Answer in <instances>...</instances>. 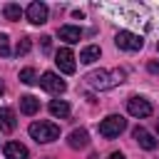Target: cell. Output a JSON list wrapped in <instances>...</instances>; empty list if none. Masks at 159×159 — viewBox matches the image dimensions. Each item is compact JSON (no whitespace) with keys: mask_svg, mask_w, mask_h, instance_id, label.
I'll use <instances>...</instances> for the list:
<instances>
[{"mask_svg":"<svg viewBox=\"0 0 159 159\" xmlns=\"http://www.w3.org/2000/svg\"><path fill=\"white\" fill-rule=\"evenodd\" d=\"M124 129H127V119H124L122 114H109V117H104V119L99 122V134L107 137V139L119 137Z\"/></svg>","mask_w":159,"mask_h":159,"instance_id":"3","label":"cell"},{"mask_svg":"<svg viewBox=\"0 0 159 159\" xmlns=\"http://www.w3.org/2000/svg\"><path fill=\"white\" fill-rule=\"evenodd\" d=\"M55 65H57L60 72H65V75H72V72L77 70V65H75V55H72L70 47H62V50L55 52Z\"/></svg>","mask_w":159,"mask_h":159,"instance_id":"6","label":"cell"},{"mask_svg":"<svg viewBox=\"0 0 159 159\" xmlns=\"http://www.w3.org/2000/svg\"><path fill=\"white\" fill-rule=\"evenodd\" d=\"M2 92H5V82L0 80V94H2Z\"/></svg>","mask_w":159,"mask_h":159,"instance_id":"24","label":"cell"},{"mask_svg":"<svg viewBox=\"0 0 159 159\" xmlns=\"http://www.w3.org/2000/svg\"><path fill=\"white\" fill-rule=\"evenodd\" d=\"M30 137H32L35 142L47 144V142H55V139L60 137V127H57L55 122H32V124H30Z\"/></svg>","mask_w":159,"mask_h":159,"instance_id":"2","label":"cell"},{"mask_svg":"<svg viewBox=\"0 0 159 159\" xmlns=\"http://www.w3.org/2000/svg\"><path fill=\"white\" fill-rule=\"evenodd\" d=\"M15 127H17V122H15V112L7 109V107H0V132H2V134H10Z\"/></svg>","mask_w":159,"mask_h":159,"instance_id":"12","label":"cell"},{"mask_svg":"<svg viewBox=\"0 0 159 159\" xmlns=\"http://www.w3.org/2000/svg\"><path fill=\"white\" fill-rule=\"evenodd\" d=\"M147 70H149L152 75H159V62H154V60H152V62L147 65Z\"/></svg>","mask_w":159,"mask_h":159,"instance_id":"22","label":"cell"},{"mask_svg":"<svg viewBox=\"0 0 159 159\" xmlns=\"http://www.w3.org/2000/svg\"><path fill=\"white\" fill-rule=\"evenodd\" d=\"M84 80L94 89H112V87H117V84H122L127 80V72L122 67H114V70H92Z\"/></svg>","mask_w":159,"mask_h":159,"instance_id":"1","label":"cell"},{"mask_svg":"<svg viewBox=\"0 0 159 159\" xmlns=\"http://www.w3.org/2000/svg\"><path fill=\"white\" fill-rule=\"evenodd\" d=\"M2 154H5V159H27V157H30L27 147L20 144V142H7V144L2 147Z\"/></svg>","mask_w":159,"mask_h":159,"instance_id":"10","label":"cell"},{"mask_svg":"<svg viewBox=\"0 0 159 159\" xmlns=\"http://www.w3.org/2000/svg\"><path fill=\"white\" fill-rule=\"evenodd\" d=\"M67 144H70L72 149H84V147L89 144V134H87L84 129H75V132H70Z\"/></svg>","mask_w":159,"mask_h":159,"instance_id":"13","label":"cell"},{"mask_svg":"<svg viewBox=\"0 0 159 159\" xmlns=\"http://www.w3.org/2000/svg\"><path fill=\"white\" fill-rule=\"evenodd\" d=\"M107 159H124V154H119V152H112Z\"/></svg>","mask_w":159,"mask_h":159,"instance_id":"23","label":"cell"},{"mask_svg":"<svg viewBox=\"0 0 159 159\" xmlns=\"http://www.w3.org/2000/svg\"><path fill=\"white\" fill-rule=\"evenodd\" d=\"M30 47H32L30 37H22V40L17 42V50H15V55H17V57H20V55H27V52H30Z\"/></svg>","mask_w":159,"mask_h":159,"instance_id":"19","label":"cell"},{"mask_svg":"<svg viewBox=\"0 0 159 159\" xmlns=\"http://www.w3.org/2000/svg\"><path fill=\"white\" fill-rule=\"evenodd\" d=\"M37 82H40L42 89H47V92H52V94H62V92L67 89L65 80H60V75H55V72H45Z\"/></svg>","mask_w":159,"mask_h":159,"instance_id":"7","label":"cell"},{"mask_svg":"<svg viewBox=\"0 0 159 159\" xmlns=\"http://www.w3.org/2000/svg\"><path fill=\"white\" fill-rule=\"evenodd\" d=\"M50 114L65 119V117H70V104H67L65 99H52V102H50Z\"/></svg>","mask_w":159,"mask_h":159,"instance_id":"16","label":"cell"},{"mask_svg":"<svg viewBox=\"0 0 159 159\" xmlns=\"http://www.w3.org/2000/svg\"><path fill=\"white\" fill-rule=\"evenodd\" d=\"M127 112L132 117H137V119H144V117H152L154 107H152V102L147 97H129L127 99Z\"/></svg>","mask_w":159,"mask_h":159,"instance_id":"5","label":"cell"},{"mask_svg":"<svg viewBox=\"0 0 159 159\" xmlns=\"http://www.w3.org/2000/svg\"><path fill=\"white\" fill-rule=\"evenodd\" d=\"M57 35H60V40H65L67 45H75V42L82 40V30L75 27V25H62V27L57 30Z\"/></svg>","mask_w":159,"mask_h":159,"instance_id":"11","label":"cell"},{"mask_svg":"<svg viewBox=\"0 0 159 159\" xmlns=\"http://www.w3.org/2000/svg\"><path fill=\"white\" fill-rule=\"evenodd\" d=\"M157 134H159V119H157Z\"/></svg>","mask_w":159,"mask_h":159,"instance_id":"25","label":"cell"},{"mask_svg":"<svg viewBox=\"0 0 159 159\" xmlns=\"http://www.w3.org/2000/svg\"><path fill=\"white\" fill-rule=\"evenodd\" d=\"M114 45H117L119 50H129V52H137V50H142V47H144V40H142L139 35L129 32V30H119V32L114 35Z\"/></svg>","mask_w":159,"mask_h":159,"instance_id":"4","label":"cell"},{"mask_svg":"<svg viewBox=\"0 0 159 159\" xmlns=\"http://www.w3.org/2000/svg\"><path fill=\"white\" fill-rule=\"evenodd\" d=\"M47 5L45 2H40V0H35V2H30L27 5V10H25V15H27V20L32 22V25H45L47 22Z\"/></svg>","mask_w":159,"mask_h":159,"instance_id":"8","label":"cell"},{"mask_svg":"<svg viewBox=\"0 0 159 159\" xmlns=\"http://www.w3.org/2000/svg\"><path fill=\"white\" fill-rule=\"evenodd\" d=\"M2 15H5L7 20H12V22H15V20H20V17H22V7H20L17 2H7V5L2 7Z\"/></svg>","mask_w":159,"mask_h":159,"instance_id":"17","label":"cell"},{"mask_svg":"<svg viewBox=\"0 0 159 159\" xmlns=\"http://www.w3.org/2000/svg\"><path fill=\"white\" fill-rule=\"evenodd\" d=\"M37 109H40V99H37V97H32V94H25V97H20V112H22V114L32 117Z\"/></svg>","mask_w":159,"mask_h":159,"instance_id":"14","label":"cell"},{"mask_svg":"<svg viewBox=\"0 0 159 159\" xmlns=\"http://www.w3.org/2000/svg\"><path fill=\"white\" fill-rule=\"evenodd\" d=\"M7 55H10V37L0 32V57H7Z\"/></svg>","mask_w":159,"mask_h":159,"instance_id":"20","label":"cell"},{"mask_svg":"<svg viewBox=\"0 0 159 159\" xmlns=\"http://www.w3.org/2000/svg\"><path fill=\"white\" fill-rule=\"evenodd\" d=\"M20 82H22V84H35V82H37V75H35V70H32V67H25V70H20Z\"/></svg>","mask_w":159,"mask_h":159,"instance_id":"18","label":"cell"},{"mask_svg":"<svg viewBox=\"0 0 159 159\" xmlns=\"http://www.w3.org/2000/svg\"><path fill=\"white\" fill-rule=\"evenodd\" d=\"M132 137L139 142V147H142V149H147V152L157 149V139H154V137H152L144 127H134V129H132Z\"/></svg>","mask_w":159,"mask_h":159,"instance_id":"9","label":"cell"},{"mask_svg":"<svg viewBox=\"0 0 159 159\" xmlns=\"http://www.w3.org/2000/svg\"><path fill=\"white\" fill-rule=\"evenodd\" d=\"M40 47H42V52L47 55V52H50V47H52V37H50V35H45V37H40Z\"/></svg>","mask_w":159,"mask_h":159,"instance_id":"21","label":"cell"},{"mask_svg":"<svg viewBox=\"0 0 159 159\" xmlns=\"http://www.w3.org/2000/svg\"><path fill=\"white\" fill-rule=\"evenodd\" d=\"M99 55H102L99 45H87V47L80 52V62H82V65H92V62L99 60Z\"/></svg>","mask_w":159,"mask_h":159,"instance_id":"15","label":"cell"}]
</instances>
